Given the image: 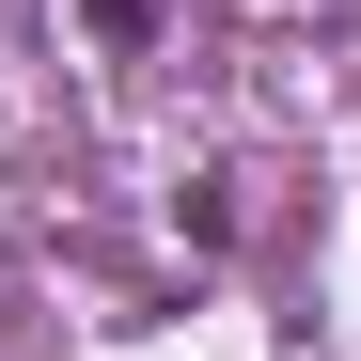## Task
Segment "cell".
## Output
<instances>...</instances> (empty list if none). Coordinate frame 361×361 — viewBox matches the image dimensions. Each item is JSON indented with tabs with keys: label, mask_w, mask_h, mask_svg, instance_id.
<instances>
[{
	"label": "cell",
	"mask_w": 361,
	"mask_h": 361,
	"mask_svg": "<svg viewBox=\"0 0 361 361\" xmlns=\"http://www.w3.org/2000/svg\"><path fill=\"white\" fill-rule=\"evenodd\" d=\"M157 16L173 0H94V47H157Z\"/></svg>",
	"instance_id": "1"
}]
</instances>
